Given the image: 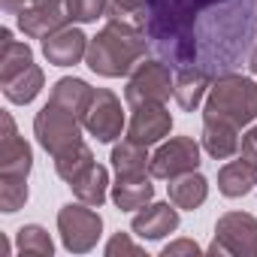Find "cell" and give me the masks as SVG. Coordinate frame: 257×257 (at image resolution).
Segmentation results:
<instances>
[{"label": "cell", "instance_id": "6da1fadb", "mask_svg": "<svg viewBox=\"0 0 257 257\" xmlns=\"http://www.w3.org/2000/svg\"><path fill=\"white\" fill-rule=\"evenodd\" d=\"M209 4L215 0H146V7L134 16V25L143 28L152 52L164 64H170L173 70H185L194 22Z\"/></svg>", "mask_w": 257, "mask_h": 257}, {"label": "cell", "instance_id": "7a4b0ae2", "mask_svg": "<svg viewBox=\"0 0 257 257\" xmlns=\"http://www.w3.org/2000/svg\"><path fill=\"white\" fill-rule=\"evenodd\" d=\"M149 52H152V46H149V37L143 34L140 25L109 19L106 28L88 43L85 61L97 76L121 79V76H131L137 70V64L146 61Z\"/></svg>", "mask_w": 257, "mask_h": 257}, {"label": "cell", "instance_id": "3957f363", "mask_svg": "<svg viewBox=\"0 0 257 257\" xmlns=\"http://www.w3.org/2000/svg\"><path fill=\"white\" fill-rule=\"evenodd\" d=\"M203 118H218L236 127H248L251 121H257V82L239 73L212 79Z\"/></svg>", "mask_w": 257, "mask_h": 257}, {"label": "cell", "instance_id": "277c9868", "mask_svg": "<svg viewBox=\"0 0 257 257\" xmlns=\"http://www.w3.org/2000/svg\"><path fill=\"white\" fill-rule=\"evenodd\" d=\"M82 118L73 112V109H67V106H61V103H55V100H49L40 112H37V118H34V134H37V143L52 155V158H58L61 152H67V149H73L76 143H82Z\"/></svg>", "mask_w": 257, "mask_h": 257}, {"label": "cell", "instance_id": "5b68a950", "mask_svg": "<svg viewBox=\"0 0 257 257\" xmlns=\"http://www.w3.org/2000/svg\"><path fill=\"white\" fill-rule=\"evenodd\" d=\"M58 233H61V242L67 251L73 254H88L100 233H103V218L88 206V203H67L61 212H58Z\"/></svg>", "mask_w": 257, "mask_h": 257}, {"label": "cell", "instance_id": "8992f818", "mask_svg": "<svg viewBox=\"0 0 257 257\" xmlns=\"http://www.w3.org/2000/svg\"><path fill=\"white\" fill-rule=\"evenodd\" d=\"M209 254L257 257V218L248 212H227L215 224V239Z\"/></svg>", "mask_w": 257, "mask_h": 257}, {"label": "cell", "instance_id": "52a82bcc", "mask_svg": "<svg viewBox=\"0 0 257 257\" xmlns=\"http://www.w3.org/2000/svg\"><path fill=\"white\" fill-rule=\"evenodd\" d=\"M176 70L170 64H164L161 58L158 61H143L137 64V70L127 79V88H124V100L137 106V103H167L170 94H173V85H176Z\"/></svg>", "mask_w": 257, "mask_h": 257}, {"label": "cell", "instance_id": "ba28073f", "mask_svg": "<svg viewBox=\"0 0 257 257\" xmlns=\"http://www.w3.org/2000/svg\"><path fill=\"white\" fill-rule=\"evenodd\" d=\"M85 131L97 140V143H115L124 131V109L121 100L109 91V88H94V97L88 103V112L82 118Z\"/></svg>", "mask_w": 257, "mask_h": 257}, {"label": "cell", "instance_id": "9c48e42d", "mask_svg": "<svg viewBox=\"0 0 257 257\" xmlns=\"http://www.w3.org/2000/svg\"><path fill=\"white\" fill-rule=\"evenodd\" d=\"M200 167V146L194 143V137H173L170 143H164L155 155H152V179H176L185 173H194Z\"/></svg>", "mask_w": 257, "mask_h": 257}, {"label": "cell", "instance_id": "30bf717a", "mask_svg": "<svg viewBox=\"0 0 257 257\" xmlns=\"http://www.w3.org/2000/svg\"><path fill=\"white\" fill-rule=\"evenodd\" d=\"M173 131V115L164 103H137L131 106V121H127V140H137L143 146H155Z\"/></svg>", "mask_w": 257, "mask_h": 257}, {"label": "cell", "instance_id": "8fae6325", "mask_svg": "<svg viewBox=\"0 0 257 257\" xmlns=\"http://www.w3.org/2000/svg\"><path fill=\"white\" fill-rule=\"evenodd\" d=\"M4 134H0V176L10 179H28L31 167H34V152L31 146L16 134V121L10 112L0 115Z\"/></svg>", "mask_w": 257, "mask_h": 257}, {"label": "cell", "instance_id": "7c38bea8", "mask_svg": "<svg viewBox=\"0 0 257 257\" xmlns=\"http://www.w3.org/2000/svg\"><path fill=\"white\" fill-rule=\"evenodd\" d=\"M19 28L25 37L31 40H46L52 37L55 31L67 28L70 16H67V7H64V0H49V4H37V7H28L16 16Z\"/></svg>", "mask_w": 257, "mask_h": 257}, {"label": "cell", "instance_id": "4fadbf2b", "mask_svg": "<svg viewBox=\"0 0 257 257\" xmlns=\"http://www.w3.org/2000/svg\"><path fill=\"white\" fill-rule=\"evenodd\" d=\"M88 43L91 40L79 28H61L52 37L43 40V55L55 67H73V64H79L88 55Z\"/></svg>", "mask_w": 257, "mask_h": 257}, {"label": "cell", "instance_id": "5bb4252c", "mask_svg": "<svg viewBox=\"0 0 257 257\" xmlns=\"http://www.w3.org/2000/svg\"><path fill=\"white\" fill-rule=\"evenodd\" d=\"M131 230L143 239H164L179 230V206L173 209L170 203H149L134 215Z\"/></svg>", "mask_w": 257, "mask_h": 257}, {"label": "cell", "instance_id": "9a60e30c", "mask_svg": "<svg viewBox=\"0 0 257 257\" xmlns=\"http://www.w3.org/2000/svg\"><path fill=\"white\" fill-rule=\"evenodd\" d=\"M152 197H155L152 173L149 176H118L112 185V203L121 212H137V209L149 206Z\"/></svg>", "mask_w": 257, "mask_h": 257}, {"label": "cell", "instance_id": "2e32d148", "mask_svg": "<svg viewBox=\"0 0 257 257\" xmlns=\"http://www.w3.org/2000/svg\"><path fill=\"white\" fill-rule=\"evenodd\" d=\"M203 149L215 161H227L239 152V127L218 118H203Z\"/></svg>", "mask_w": 257, "mask_h": 257}, {"label": "cell", "instance_id": "e0dca14e", "mask_svg": "<svg viewBox=\"0 0 257 257\" xmlns=\"http://www.w3.org/2000/svg\"><path fill=\"white\" fill-rule=\"evenodd\" d=\"M209 88H212V76H209V73H203L200 67L176 70L173 97H176V103H179L185 112H194V109L203 103V97H206V91H209Z\"/></svg>", "mask_w": 257, "mask_h": 257}, {"label": "cell", "instance_id": "ac0fdd59", "mask_svg": "<svg viewBox=\"0 0 257 257\" xmlns=\"http://www.w3.org/2000/svg\"><path fill=\"white\" fill-rule=\"evenodd\" d=\"M167 191H170V203H173V206L194 212V209H200V206L206 203V197H209V182L194 170V173H185V176L170 179Z\"/></svg>", "mask_w": 257, "mask_h": 257}, {"label": "cell", "instance_id": "d6986e66", "mask_svg": "<svg viewBox=\"0 0 257 257\" xmlns=\"http://www.w3.org/2000/svg\"><path fill=\"white\" fill-rule=\"evenodd\" d=\"M257 188V170L251 164H245L242 158L239 161H230L218 170V191L230 200L236 197H245Z\"/></svg>", "mask_w": 257, "mask_h": 257}, {"label": "cell", "instance_id": "ffe728a7", "mask_svg": "<svg viewBox=\"0 0 257 257\" xmlns=\"http://www.w3.org/2000/svg\"><path fill=\"white\" fill-rule=\"evenodd\" d=\"M0 82H10L13 76L25 73L31 64H34V52L28 43H16L13 40V31L4 28L0 31Z\"/></svg>", "mask_w": 257, "mask_h": 257}, {"label": "cell", "instance_id": "44dd1931", "mask_svg": "<svg viewBox=\"0 0 257 257\" xmlns=\"http://www.w3.org/2000/svg\"><path fill=\"white\" fill-rule=\"evenodd\" d=\"M149 146L137 143V140H121L112 149V167L118 176H149L152 167V155L146 152Z\"/></svg>", "mask_w": 257, "mask_h": 257}, {"label": "cell", "instance_id": "7402d4cb", "mask_svg": "<svg viewBox=\"0 0 257 257\" xmlns=\"http://www.w3.org/2000/svg\"><path fill=\"white\" fill-rule=\"evenodd\" d=\"M91 97H94V88H91L85 79L64 76V79H58V82H55V88H52V97H49V100H55V103H61V106L73 109L79 118H85Z\"/></svg>", "mask_w": 257, "mask_h": 257}, {"label": "cell", "instance_id": "603a6c76", "mask_svg": "<svg viewBox=\"0 0 257 257\" xmlns=\"http://www.w3.org/2000/svg\"><path fill=\"white\" fill-rule=\"evenodd\" d=\"M43 85H46V76H43V70H40L37 64H31L25 73L13 76L10 82H0V88H4V97H7L10 103H19V106L31 103V100L43 91Z\"/></svg>", "mask_w": 257, "mask_h": 257}, {"label": "cell", "instance_id": "cb8c5ba5", "mask_svg": "<svg viewBox=\"0 0 257 257\" xmlns=\"http://www.w3.org/2000/svg\"><path fill=\"white\" fill-rule=\"evenodd\" d=\"M70 188H73L76 200H82V203L100 209V206L106 203V197H109V173H106V167L94 164V167H91L85 176H79Z\"/></svg>", "mask_w": 257, "mask_h": 257}, {"label": "cell", "instance_id": "d4e9b609", "mask_svg": "<svg viewBox=\"0 0 257 257\" xmlns=\"http://www.w3.org/2000/svg\"><path fill=\"white\" fill-rule=\"evenodd\" d=\"M94 167V155H91V149L85 146V143H76L73 149H67V152H61L58 158H55V173L67 182V185H73L79 176H85L88 170Z\"/></svg>", "mask_w": 257, "mask_h": 257}, {"label": "cell", "instance_id": "484cf974", "mask_svg": "<svg viewBox=\"0 0 257 257\" xmlns=\"http://www.w3.org/2000/svg\"><path fill=\"white\" fill-rule=\"evenodd\" d=\"M16 248L22 254H37V257H52L55 251V242L52 236L40 227V224H25L19 233H16Z\"/></svg>", "mask_w": 257, "mask_h": 257}, {"label": "cell", "instance_id": "4316f807", "mask_svg": "<svg viewBox=\"0 0 257 257\" xmlns=\"http://www.w3.org/2000/svg\"><path fill=\"white\" fill-rule=\"evenodd\" d=\"M28 203V179H10L0 176V212H19Z\"/></svg>", "mask_w": 257, "mask_h": 257}, {"label": "cell", "instance_id": "83f0119b", "mask_svg": "<svg viewBox=\"0 0 257 257\" xmlns=\"http://www.w3.org/2000/svg\"><path fill=\"white\" fill-rule=\"evenodd\" d=\"M64 7H67L70 22H79V25H91L103 19V13H109L106 0H64Z\"/></svg>", "mask_w": 257, "mask_h": 257}, {"label": "cell", "instance_id": "f1b7e54d", "mask_svg": "<svg viewBox=\"0 0 257 257\" xmlns=\"http://www.w3.org/2000/svg\"><path fill=\"white\" fill-rule=\"evenodd\" d=\"M121 254H131V257H140L143 248L137 242H131L127 233H115L109 242H106V257H121Z\"/></svg>", "mask_w": 257, "mask_h": 257}, {"label": "cell", "instance_id": "f546056e", "mask_svg": "<svg viewBox=\"0 0 257 257\" xmlns=\"http://www.w3.org/2000/svg\"><path fill=\"white\" fill-rule=\"evenodd\" d=\"M239 158L257 170V124L251 127L245 137H242V143H239Z\"/></svg>", "mask_w": 257, "mask_h": 257}, {"label": "cell", "instance_id": "4dcf8cb0", "mask_svg": "<svg viewBox=\"0 0 257 257\" xmlns=\"http://www.w3.org/2000/svg\"><path fill=\"white\" fill-rule=\"evenodd\" d=\"M200 251H203V248H200L194 239H179V242H170L161 254H164V257H179V254H191V257H194V254H200Z\"/></svg>", "mask_w": 257, "mask_h": 257}, {"label": "cell", "instance_id": "1f68e13d", "mask_svg": "<svg viewBox=\"0 0 257 257\" xmlns=\"http://www.w3.org/2000/svg\"><path fill=\"white\" fill-rule=\"evenodd\" d=\"M146 7V0H109V13L115 16H137Z\"/></svg>", "mask_w": 257, "mask_h": 257}, {"label": "cell", "instance_id": "d6a6232c", "mask_svg": "<svg viewBox=\"0 0 257 257\" xmlns=\"http://www.w3.org/2000/svg\"><path fill=\"white\" fill-rule=\"evenodd\" d=\"M37 4H49V0H0V7H4V13H10V16H19L22 10H28V7H37Z\"/></svg>", "mask_w": 257, "mask_h": 257}, {"label": "cell", "instance_id": "836d02e7", "mask_svg": "<svg viewBox=\"0 0 257 257\" xmlns=\"http://www.w3.org/2000/svg\"><path fill=\"white\" fill-rule=\"evenodd\" d=\"M248 67H251V73L257 76V43H254V49H251V61H248Z\"/></svg>", "mask_w": 257, "mask_h": 257}]
</instances>
